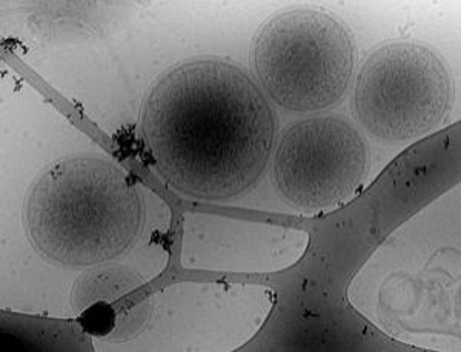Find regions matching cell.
Here are the masks:
<instances>
[{"label": "cell", "instance_id": "3", "mask_svg": "<svg viewBox=\"0 0 461 352\" xmlns=\"http://www.w3.org/2000/svg\"><path fill=\"white\" fill-rule=\"evenodd\" d=\"M251 65L263 93L294 113L337 105L351 85L356 45L328 13L291 10L265 22L252 41Z\"/></svg>", "mask_w": 461, "mask_h": 352}, {"label": "cell", "instance_id": "4", "mask_svg": "<svg viewBox=\"0 0 461 352\" xmlns=\"http://www.w3.org/2000/svg\"><path fill=\"white\" fill-rule=\"evenodd\" d=\"M454 82L443 59L421 43L393 42L369 54L358 69L352 111L369 134L409 142L443 125Z\"/></svg>", "mask_w": 461, "mask_h": 352}, {"label": "cell", "instance_id": "2", "mask_svg": "<svg viewBox=\"0 0 461 352\" xmlns=\"http://www.w3.org/2000/svg\"><path fill=\"white\" fill-rule=\"evenodd\" d=\"M143 223L140 193L105 158H59L37 176L25 230L37 253L62 266H91L134 245Z\"/></svg>", "mask_w": 461, "mask_h": 352}, {"label": "cell", "instance_id": "5", "mask_svg": "<svg viewBox=\"0 0 461 352\" xmlns=\"http://www.w3.org/2000/svg\"><path fill=\"white\" fill-rule=\"evenodd\" d=\"M369 169V147L351 122L337 116L294 122L273 153V184L299 210H326L351 199Z\"/></svg>", "mask_w": 461, "mask_h": 352}, {"label": "cell", "instance_id": "1", "mask_svg": "<svg viewBox=\"0 0 461 352\" xmlns=\"http://www.w3.org/2000/svg\"><path fill=\"white\" fill-rule=\"evenodd\" d=\"M142 140L165 184L193 199H234L273 158L277 117L239 65L193 59L158 77L140 111Z\"/></svg>", "mask_w": 461, "mask_h": 352}]
</instances>
